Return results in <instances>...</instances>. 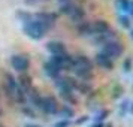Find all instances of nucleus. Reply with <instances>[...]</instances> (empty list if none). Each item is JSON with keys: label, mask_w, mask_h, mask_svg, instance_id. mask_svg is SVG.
<instances>
[{"label": "nucleus", "mask_w": 133, "mask_h": 127, "mask_svg": "<svg viewBox=\"0 0 133 127\" xmlns=\"http://www.w3.org/2000/svg\"><path fill=\"white\" fill-rule=\"evenodd\" d=\"M72 70L82 82H90L93 79V61L85 55H73Z\"/></svg>", "instance_id": "obj_1"}, {"label": "nucleus", "mask_w": 133, "mask_h": 127, "mask_svg": "<svg viewBox=\"0 0 133 127\" xmlns=\"http://www.w3.org/2000/svg\"><path fill=\"white\" fill-rule=\"evenodd\" d=\"M23 31H24V35H27L33 41H41L46 35V30L35 19H30L29 23L23 24Z\"/></svg>", "instance_id": "obj_2"}, {"label": "nucleus", "mask_w": 133, "mask_h": 127, "mask_svg": "<svg viewBox=\"0 0 133 127\" xmlns=\"http://www.w3.org/2000/svg\"><path fill=\"white\" fill-rule=\"evenodd\" d=\"M11 66L15 72L27 73L30 69V57L29 54H15L11 57Z\"/></svg>", "instance_id": "obj_3"}, {"label": "nucleus", "mask_w": 133, "mask_h": 127, "mask_svg": "<svg viewBox=\"0 0 133 127\" xmlns=\"http://www.w3.org/2000/svg\"><path fill=\"white\" fill-rule=\"evenodd\" d=\"M49 61H51L60 72H63V70H72L73 55H70L69 52L61 54V55H52V57L49 58Z\"/></svg>", "instance_id": "obj_4"}, {"label": "nucleus", "mask_w": 133, "mask_h": 127, "mask_svg": "<svg viewBox=\"0 0 133 127\" xmlns=\"http://www.w3.org/2000/svg\"><path fill=\"white\" fill-rule=\"evenodd\" d=\"M100 52H102L103 55H106L108 58L114 60V58H118V57L124 52V46H123V43H120L118 41H112V42L103 43Z\"/></svg>", "instance_id": "obj_5"}, {"label": "nucleus", "mask_w": 133, "mask_h": 127, "mask_svg": "<svg viewBox=\"0 0 133 127\" xmlns=\"http://www.w3.org/2000/svg\"><path fill=\"white\" fill-rule=\"evenodd\" d=\"M33 19L37 21L39 24L42 25L45 30L48 31L49 29H52L57 23V14L52 12H37L33 15Z\"/></svg>", "instance_id": "obj_6"}, {"label": "nucleus", "mask_w": 133, "mask_h": 127, "mask_svg": "<svg viewBox=\"0 0 133 127\" xmlns=\"http://www.w3.org/2000/svg\"><path fill=\"white\" fill-rule=\"evenodd\" d=\"M54 82L60 91H73L78 88V81L73 76H58Z\"/></svg>", "instance_id": "obj_7"}, {"label": "nucleus", "mask_w": 133, "mask_h": 127, "mask_svg": "<svg viewBox=\"0 0 133 127\" xmlns=\"http://www.w3.org/2000/svg\"><path fill=\"white\" fill-rule=\"evenodd\" d=\"M58 108H60V103H58V100H57L54 96H43L41 109H42L45 114L54 115V114H57Z\"/></svg>", "instance_id": "obj_8"}, {"label": "nucleus", "mask_w": 133, "mask_h": 127, "mask_svg": "<svg viewBox=\"0 0 133 127\" xmlns=\"http://www.w3.org/2000/svg\"><path fill=\"white\" fill-rule=\"evenodd\" d=\"M45 48H46V51L51 55H61V54H66L67 52L66 45L63 42H60V41H49L45 45Z\"/></svg>", "instance_id": "obj_9"}, {"label": "nucleus", "mask_w": 133, "mask_h": 127, "mask_svg": "<svg viewBox=\"0 0 133 127\" xmlns=\"http://www.w3.org/2000/svg\"><path fill=\"white\" fill-rule=\"evenodd\" d=\"M91 30H93V36H99L103 33H108L111 30V25L105 19H96L91 23Z\"/></svg>", "instance_id": "obj_10"}, {"label": "nucleus", "mask_w": 133, "mask_h": 127, "mask_svg": "<svg viewBox=\"0 0 133 127\" xmlns=\"http://www.w3.org/2000/svg\"><path fill=\"white\" fill-rule=\"evenodd\" d=\"M17 82H18V87L25 94L33 88V81H31V76L29 73H19V76L17 78Z\"/></svg>", "instance_id": "obj_11"}, {"label": "nucleus", "mask_w": 133, "mask_h": 127, "mask_svg": "<svg viewBox=\"0 0 133 127\" xmlns=\"http://www.w3.org/2000/svg\"><path fill=\"white\" fill-rule=\"evenodd\" d=\"M94 61H96L97 66H100L105 70H112L114 69V61L111 60V58H108L106 55H103L102 52L94 55Z\"/></svg>", "instance_id": "obj_12"}, {"label": "nucleus", "mask_w": 133, "mask_h": 127, "mask_svg": "<svg viewBox=\"0 0 133 127\" xmlns=\"http://www.w3.org/2000/svg\"><path fill=\"white\" fill-rule=\"evenodd\" d=\"M69 17H70V19H72V23H76V24H79V23H82L85 18V11L82 6H78V5H73L72 11H70V14H69Z\"/></svg>", "instance_id": "obj_13"}, {"label": "nucleus", "mask_w": 133, "mask_h": 127, "mask_svg": "<svg viewBox=\"0 0 133 127\" xmlns=\"http://www.w3.org/2000/svg\"><path fill=\"white\" fill-rule=\"evenodd\" d=\"M27 97H29V100H30V103L35 106V108L41 109V106H42V99L43 97L41 96V91L37 90V88H31L29 93H27Z\"/></svg>", "instance_id": "obj_14"}, {"label": "nucleus", "mask_w": 133, "mask_h": 127, "mask_svg": "<svg viewBox=\"0 0 133 127\" xmlns=\"http://www.w3.org/2000/svg\"><path fill=\"white\" fill-rule=\"evenodd\" d=\"M43 72L46 73V76H49L51 79H57L58 76H61V72L49 60L43 63Z\"/></svg>", "instance_id": "obj_15"}, {"label": "nucleus", "mask_w": 133, "mask_h": 127, "mask_svg": "<svg viewBox=\"0 0 133 127\" xmlns=\"http://www.w3.org/2000/svg\"><path fill=\"white\" fill-rule=\"evenodd\" d=\"M57 114L60 115L61 118H64V120H70L73 115H75V111H73V108L70 105H60Z\"/></svg>", "instance_id": "obj_16"}, {"label": "nucleus", "mask_w": 133, "mask_h": 127, "mask_svg": "<svg viewBox=\"0 0 133 127\" xmlns=\"http://www.w3.org/2000/svg\"><path fill=\"white\" fill-rule=\"evenodd\" d=\"M76 30H78L79 36H93L91 23H88V21H82V23H79L78 27H76Z\"/></svg>", "instance_id": "obj_17"}, {"label": "nucleus", "mask_w": 133, "mask_h": 127, "mask_svg": "<svg viewBox=\"0 0 133 127\" xmlns=\"http://www.w3.org/2000/svg\"><path fill=\"white\" fill-rule=\"evenodd\" d=\"M130 5H132L130 0H115V8H117L123 15L130 11Z\"/></svg>", "instance_id": "obj_18"}, {"label": "nucleus", "mask_w": 133, "mask_h": 127, "mask_svg": "<svg viewBox=\"0 0 133 127\" xmlns=\"http://www.w3.org/2000/svg\"><path fill=\"white\" fill-rule=\"evenodd\" d=\"M60 96L61 99L66 102V105H76V99H75V94L73 91H60Z\"/></svg>", "instance_id": "obj_19"}, {"label": "nucleus", "mask_w": 133, "mask_h": 127, "mask_svg": "<svg viewBox=\"0 0 133 127\" xmlns=\"http://www.w3.org/2000/svg\"><path fill=\"white\" fill-rule=\"evenodd\" d=\"M108 115H109L108 109H100V111L96 114V117H94V123H103V120L108 118Z\"/></svg>", "instance_id": "obj_20"}, {"label": "nucleus", "mask_w": 133, "mask_h": 127, "mask_svg": "<svg viewBox=\"0 0 133 127\" xmlns=\"http://www.w3.org/2000/svg\"><path fill=\"white\" fill-rule=\"evenodd\" d=\"M17 15H18L19 21H21L23 24H25V23H29L30 19H33V15H31V14H29V12H24V11H19Z\"/></svg>", "instance_id": "obj_21"}, {"label": "nucleus", "mask_w": 133, "mask_h": 127, "mask_svg": "<svg viewBox=\"0 0 133 127\" xmlns=\"http://www.w3.org/2000/svg\"><path fill=\"white\" fill-rule=\"evenodd\" d=\"M72 8H73V3H72V2H67V3H63V5H60L58 12H60V14H64V15H69V14H70V11H72Z\"/></svg>", "instance_id": "obj_22"}, {"label": "nucleus", "mask_w": 133, "mask_h": 127, "mask_svg": "<svg viewBox=\"0 0 133 127\" xmlns=\"http://www.w3.org/2000/svg\"><path fill=\"white\" fill-rule=\"evenodd\" d=\"M118 23L123 29H130V18L127 17V15H123L121 14L120 17H118Z\"/></svg>", "instance_id": "obj_23"}, {"label": "nucleus", "mask_w": 133, "mask_h": 127, "mask_svg": "<svg viewBox=\"0 0 133 127\" xmlns=\"http://www.w3.org/2000/svg\"><path fill=\"white\" fill-rule=\"evenodd\" d=\"M76 90H79L82 94H88V93L91 91L90 82H82V81H81V82H78V88H76Z\"/></svg>", "instance_id": "obj_24"}, {"label": "nucleus", "mask_w": 133, "mask_h": 127, "mask_svg": "<svg viewBox=\"0 0 133 127\" xmlns=\"http://www.w3.org/2000/svg\"><path fill=\"white\" fill-rule=\"evenodd\" d=\"M129 105H130V102H129V100H123V103L120 105V109H118L120 117H124V115L127 114V111H129Z\"/></svg>", "instance_id": "obj_25"}, {"label": "nucleus", "mask_w": 133, "mask_h": 127, "mask_svg": "<svg viewBox=\"0 0 133 127\" xmlns=\"http://www.w3.org/2000/svg\"><path fill=\"white\" fill-rule=\"evenodd\" d=\"M123 70L126 73H129L132 70V58H130V57H127L126 60L123 61Z\"/></svg>", "instance_id": "obj_26"}, {"label": "nucleus", "mask_w": 133, "mask_h": 127, "mask_svg": "<svg viewBox=\"0 0 133 127\" xmlns=\"http://www.w3.org/2000/svg\"><path fill=\"white\" fill-rule=\"evenodd\" d=\"M121 94H123V87L121 85H115L114 90H112V97L118 99V97H121Z\"/></svg>", "instance_id": "obj_27"}, {"label": "nucleus", "mask_w": 133, "mask_h": 127, "mask_svg": "<svg viewBox=\"0 0 133 127\" xmlns=\"http://www.w3.org/2000/svg\"><path fill=\"white\" fill-rule=\"evenodd\" d=\"M70 124H72V121H70V120H64V118H61L60 121H57V123H55L54 127H69Z\"/></svg>", "instance_id": "obj_28"}, {"label": "nucleus", "mask_w": 133, "mask_h": 127, "mask_svg": "<svg viewBox=\"0 0 133 127\" xmlns=\"http://www.w3.org/2000/svg\"><path fill=\"white\" fill-rule=\"evenodd\" d=\"M23 112H24L25 115H30V117H35V112L31 111L29 106H25V105H23Z\"/></svg>", "instance_id": "obj_29"}, {"label": "nucleus", "mask_w": 133, "mask_h": 127, "mask_svg": "<svg viewBox=\"0 0 133 127\" xmlns=\"http://www.w3.org/2000/svg\"><path fill=\"white\" fill-rule=\"evenodd\" d=\"M87 121H88V117H87V115H82V117H79L78 120L75 121V124H84Z\"/></svg>", "instance_id": "obj_30"}, {"label": "nucleus", "mask_w": 133, "mask_h": 127, "mask_svg": "<svg viewBox=\"0 0 133 127\" xmlns=\"http://www.w3.org/2000/svg\"><path fill=\"white\" fill-rule=\"evenodd\" d=\"M37 2H39V0H24L25 5H36Z\"/></svg>", "instance_id": "obj_31"}, {"label": "nucleus", "mask_w": 133, "mask_h": 127, "mask_svg": "<svg viewBox=\"0 0 133 127\" xmlns=\"http://www.w3.org/2000/svg\"><path fill=\"white\" fill-rule=\"evenodd\" d=\"M91 127H105V124H103V123H94Z\"/></svg>", "instance_id": "obj_32"}, {"label": "nucleus", "mask_w": 133, "mask_h": 127, "mask_svg": "<svg viewBox=\"0 0 133 127\" xmlns=\"http://www.w3.org/2000/svg\"><path fill=\"white\" fill-rule=\"evenodd\" d=\"M25 127H41V126H37V124H30V123H27V124H25Z\"/></svg>", "instance_id": "obj_33"}, {"label": "nucleus", "mask_w": 133, "mask_h": 127, "mask_svg": "<svg viewBox=\"0 0 133 127\" xmlns=\"http://www.w3.org/2000/svg\"><path fill=\"white\" fill-rule=\"evenodd\" d=\"M129 111H130V114H133V102L129 105Z\"/></svg>", "instance_id": "obj_34"}, {"label": "nucleus", "mask_w": 133, "mask_h": 127, "mask_svg": "<svg viewBox=\"0 0 133 127\" xmlns=\"http://www.w3.org/2000/svg\"><path fill=\"white\" fill-rule=\"evenodd\" d=\"M60 2V5H63V3H67V2H70V0H58Z\"/></svg>", "instance_id": "obj_35"}, {"label": "nucleus", "mask_w": 133, "mask_h": 127, "mask_svg": "<svg viewBox=\"0 0 133 127\" xmlns=\"http://www.w3.org/2000/svg\"><path fill=\"white\" fill-rule=\"evenodd\" d=\"M130 37H132V39H133V29H132V30H130Z\"/></svg>", "instance_id": "obj_36"}, {"label": "nucleus", "mask_w": 133, "mask_h": 127, "mask_svg": "<svg viewBox=\"0 0 133 127\" xmlns=\"http://www.w3.org/2000/svg\"><path fill=\"white\" fill-rule=\"evenodd\" d=\"M105 127H112V126H111V124H109V126H105Z\"/></svg>", "instance_id": "obj_37"}, {"label": "nucleus", "mask_w": 133, "mask_h": 127, "mask_svg": "<svg viewBox=\"0 0 133 127\" xmlns=\"http://www.w3.org/2000/svg\"><path fill=\"white\" fill-rule=\"evenodd\" d=\"M130 6H132V9H133V3H132V5H130Z\"/></svg>", "instance_id": "obj_38"}, {"label": "nucleus", "mask_w": 133, "mask_h": 127, "mask_svg": "<svg viewBox=\"0 0 133 127\" xmlns=\"http://www.w3.org/2000/svg\"><path fill=\"white\" fill-rule=\"evenodd\" d=\"M0 127H5V126H2V124H0Z\"/></svg>", "instance_id": "obj_39"}, {"label": "nucleus", "mask_w": 133, "mask_h": 127, "mask_svg": "<svg viewBox=\"0 0 133 127\" xmlns=\"http://www.w3.org/2000/svg\"><path fill=\"white\" fill-rule=\"evenodd\" d=\"M0 115H2V111H0Z\"/></svg>", "instance_id": "obj_40"}]
</instances>
